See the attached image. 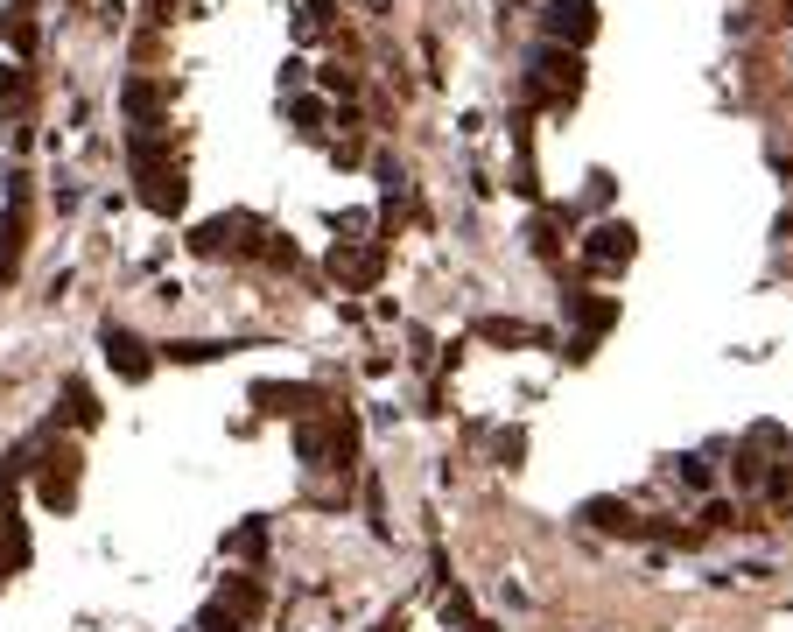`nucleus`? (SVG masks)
I'll return each mask as SVG.
<instances>
[{"label":"nucleus","instance_id":"nucleus-1","mask_svg":"<svg viewBox=\"0 0 793 632\" xmlns=\"http://www.w3.org/2000/svg\"><path fill=\"white\" fill-rule=\"evenodd\" d=\"M253 232H260V225L232 211V218H211V225H197V239H190V246H197V253H246V246H253Z\"/></svg>","mask_w":793,"mask_h":632},{"label":"nucleus","instance_id":"nucleus-2","mask_svg":"<svg viewBox=\"0 0 793 632\" xmlns=\"http://www.w3.org/2000/svg\"><path fill=\"white\" fill-rule=\"evenodd\" d=\"M541 99H576V85H583V64L576 57H534V78H527Z\"/></svg>","mask_w":793,"mask_h":632},{"label":"nucleus","instance_id":"nucleus-3","mask_svg":"<svg viewBox=\"0 0 793 632\" xmlns=\"http://www.w3.org/2000/svg\"><path fill=\"white\" fill-rule=\"evenodd\" d=\"M590 29H597L590 0H548V36H562V43H590Z\"/></svg>","mask_w":793,"mask_h":632},{"label":"nucleus","instance_id":"nucleus-4","mask_svg":"<svg viewBox=\"0 0 793 632\" xmlns=\"http://www.w3.org/2000/svg\"><path fill=\"white\" fill-rule=\"evenodd\" d=\"M632 246H639L632 225H597L590 246H583V260H590V267H618V260H632Z\"/></svg>","mask_w":793,"mask_h":632},{"label":"nucleus","instance_id":"nucleus-5","mask_svg":"<svg viewBox=\"0 0 793 632\" xmlns=\"http://www.w3.org/2000/svg\"><path fill=\"white\" fill-rule=\"evenodd\" d=\"M106 359H113V366H120L127 380H148V345H141L134 331H120V324L106 331Z\"/></svg>","mask_w":793,"mask_h":632},{"label":"nucleus","instance_id":"nucleus-6","mask_svg":"<svg viewBox=\"0 0 793 632\" xmlns=\"http://www.w3.org/2000/svg\"><path fill=\"white\" fill-rule=\"evenodd\" d=\"M253 401H267V415H302L316 394H309V387H274V380H267V387H253Z\"/></svg>","mask_w":793,"mask_h":632},{"label":"nucleus","instance_id":"nucleus-7","mask_svg":"<svg viewBox=\"0 0 793 632\" xmlns=\"http://www.w3.org/2000/svg\"><path fill=\"white\" fill-rule=\"evenodd\" d=\"M583 520H590V527H611V534H632V513H618L611 499H590V506H583Z\"/></svg>","mask_w":793,"mask_h":632},{"label":"nucleus","instance_id":"nucleus-8","mask_svg":"<svg viewBox=\"0 0 793 632\" xmlns=\"http://www.w3.org/2000/svg\"><path fill=\"white\" fill-rule=\"evenodd\" d=\"M492 345H527V324H513V316H485V324H478Z\"/></svg>","mask_w":793,"mask_h":632},{"label":"nucleus","instance_id":"nucleus-9","mask_svg":"<svg viewBox=\"0 0 793 632\" xmlns=\"http://www.w3.org/2000/svg\"><path fill=\"white\" fill-rule=\"evenodd\" d=\"M576 316H583V324H590V331H604V324H611V316H618V309H611V302H576Z\"/></svg>","mask_w":793,"mask_h":632},{"label":"nucleus","instance_id":"nucleus-10","mask_svg":"<svg viewBox=\"0 0 793 632\" xmlns=\"http://www.w3.org/2000/svg\"><path fill=\"white\" fill-rule=\"evenodd\" d=\"M0 253H8V260L22 253V218H0Z\"/></svg>","mask_w":793,"mask_h":632},{"label":"nucleus","instance_id":"nucleus-11","mask_svg":"<svg viewBox=\"0 0 793 632\" xmlns=\"http://www.w3.org/2000/svg\"><path fill=\"white\" fill-rule=\"evenodd\" d=\"M681 478H688V485H702V492H709V464H702V457H681Z\"/></svg>","mask_w":793,"mask_h":632},{"label":"nucleus","instance_id":"nucleus-12","mask_svg":"<svg viewBox=\"0 0 793 632\" xmlns=\"http://www.w3.org/2000/svg\"><path fill=\"white\" fill-rule=\"evenodd\" d=\"M232 548H239V555H260V548H267V527H246V534H239Z\"/></svg>","mask_w":793,"mask_h":632}]
</instances>
